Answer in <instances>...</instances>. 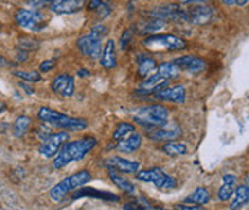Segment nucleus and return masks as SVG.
<instances>
[{"label":"nucleus","instance_id":"obj_1","mask_svg":"<svg viewBox=\"0 0 249 210\" xmlns=\"http://www.w3.org/2000/svg\"><path fill=\"white\" fill-rule=\"evenodd\" d=\"M96 145H98V140L93 136H86L79 140L68 142L66 145H63V147L56 155V158L53 159V167L62 169L72 162L82 160L92 149H95Z\"/></svg>","mask_w":249,"mask_h":210},{"label":"nucleus","instance_id":"obj_2","mask_svg":"<svg viewBox=\"0 0 249 210\" xmlns=\"http://www.w3.org/2000/svg\"><path fill=\"white\" fill-rule=\"evenodd\" d=\"M169 112L163 105H155L141 107L135 114V122L148 129H159L168 126Z\"/></svg>","mask_w":249,"mask_h":210},{"label":"nucleus","instance_id":"obj_3","mask_svg":"<svg viewBox=\"0 0 249 210\" xmlns=\"http://www.w3.org/2000/svg\"><path fill=\"white\" fill-rule=\"evenodd\" d=\"M37 117L43 123H49L56 128L65 129V130H83L88 128V122L85 119L71 117L68 114H63L57 110L50 109V107H40Z\"/></svg>","mask_w":249,"mask_h":210},{"label":"nucleus","instance_id":"obj_4","mask_svg":"<svg viewBox=\"0 0 249 210\" xmlns=\"http://www.w3.org/2000/svg\"><path fill=\"white\" fill-rule=\"evenodd\" d=\"M107 34V27L103 25H96L92 27L90 33L82 36L77 39V48L80 53L86 57L90 59H98L102 56L103 46H102V39Z\"/></svg>","mask_w":249,"mask_h":210},{"label":"nucleus","instance_id":"obj_5","mask_svg":"<svg viewBox=\"0 0 249 210\" xmlns=\"http://www.w3.org/2000/svg\"><path fill=\"white\" fill-rule=\"evenodd\" d=\"M90 179H92L90 172H88V170L76 172V173L68 176L66 179H63L62 182H59L56 186H53V187L50 189V199H52L53 202H62L71 192H73L77 187L86 184Z\"/></svg>","mask_w":249,"mask_h":210},{"label":"nucleus","instance_id":"obj_6","mask_svg":"<svg viewBox=\"0 0 249 210\" xmlns=\"http://www.w3.org/2000/svg\"><path fill=\"white\" fill-rule=\"evenodd\" d=\"M142 45L152 52H158V50L172 52V50H182L186 48V42L175 34H150L145 37Z\"/></svg>","mask_w":249,"mask_h":210},{"label":"nucleus","instance_id":"obj_7","mask_svg":"<svg viewBox=\"0 0 249 210\" xmlns=\"http://www.w3.org/2000/svg\"><path fill=\"white\" fill-rule=\"evenodd\" d=\"M136 179L139 182L153 183L156 189L160 190H172L176 187V180L172 176L166 175L160 167H150L146 170H141L136 173Z\"/></svg>","mask_w":249,"mask_h":210},{"label":"nucleus","instance_id":"obj_8","mask_svg":"<svg viewBox=\"0 0 249 210\" xmlns=\"http://www.w3.org/2000/svg\"><path fill=\"white\" fill-rule=\"evenodd\" d=\"M71 136L68 131H59V133H53L49 134L48 137H45L39 146V153L46 159L56 158V155L60 152V149L63 147V145H66L69 142Z\"/></svg>","mask_w":249,"mask_h":210},{"label":"nucleus","instance_id":"obj_9","mask_svg":"<svg viewBox=\"0 0 249 210\" xmlns=\"http://www.w3.org/2000/svg\"><path fill=\"white\" fill-rule=\"evenodd\" d=\"M15 20L22 29L29 32H40L42 29H45V16L39 12L19 9L15 15Z\"/></svg>","mask_w":249,"mask_h":210},{"label":"nucleus","instance_id":"obj_10","mask_svg":"<svg viewBox=\"0 0 249 210\" xmlns=\"http://www.w3.org/2000/svg\"><path fill=\"white\" fill-rule=\"evenodd\" d=\"M52 90L62 97H71L75 93V79L68 73H62L53 79Z\"/></svg>","mask_w":249,"mask_h":210},{"label":"nucleus","instance_id":"obj_11","mask_svg":"<svg viewBox=\"0 0 249 210\" xmlns=\"http://www.w3.org/2000/svg\"><path fill=\"white\" fill-rule=\"evenodd\" d=\"M174 63L180 69V70H186L192 75H196L205 70L206 67V62L203 59H200L198 56H182L175 59Z\"/></svg>","mask_w":249,"mask_h":210},{"label":"nucleus","instance_id":"obj_12","mask_svg":"<svg viewBox=\"0 0 249 210\" xmlns=\"http://www.w3.org/2000/svg\"><path fill=\"white\" fill-rule=\"evenodd\" d=\"M156 100H163V102H172V103H183L186 99V89L183 84H176L174 87H166L156 95H153Z\"/></svg>","mask_w":249,"mask_h":210},{"label":"nucleus","instance_id":"obj_13","mask_svg":"<svg viewBox=\"0 0 249 210\" xmlns=\"http://www.w3.org/2000/svg\"><path fill=\"white\" fill-rule=\"evenodd\" d=\"M215 17V9L212 6H195L188 12V19L194 25H206Z\"/></svg>","mask_w":249,"mask_h":210},{"label":"nucleus","instance_id":"obj_14","mask_svg":"<svg viewBox=\"0 0 249 210\" xmlns=\"http://www.w3.org/2000/svg\"><path fill=\"white\" fill-rule=\"evenodd\" d=\"M50 10L56 15H71L83 7L82 0H56L50 1Z\"/></svg>","mask_w":249,"mask_h":210},{"label":"nucleus","instance_id":"obj_15","mask_svg":"<svg viewBox=\"0 0 249 210\" xmlns=\"http://www.w3.org/2000/svg\"><path fill=\"white\" fill-rule=\"evenodd\" d=\"M107 167L119 172V173H138L139 169V163L133 162V160H127V159L119 158V156H113L106 162Z\"/></svg>","mask_w":249,"mask_h":210},{"label":"nucleus","instance_id":"obj_16","mask_svg":"<svg viewBox=\"0 0 249 210\" xmlns=\"http://www.w3.org/2000/svg\"><path fill=\"white\" fill-rule=\"evenodd\" d=\"M118 59H116V46L113 40H106L105 46H103V52L100 56V65L103 69L110 70L113 67H116Z\"/></svg>","mask_w":249,"mask_h":210},{"label":"nucleus","instance_id":"obj_17","mask_svg":"<svg viewBox=\"0 0 249 210\" xmlns=\"http://www.w3.org/2000/svg\"><path fill=\"white\" fill-rule=\"evenodd\" d=\"M80 199V197H96V199H102V200H109V202H118L119 196L109 193V192H100L98 189L93 187H85V189H79L76 193H73L72 199Z\"/></svg>","mask_w":249,"mask_h":210},{"label":"nucleus","instance_id":"obj_18","mask_svg":"<svg viewBox=\"0 0 249 210\" xmlns=\"http://www.w3.org/2000/svg\"><path fill=\"white\" fill-rule=\"evenodd\" d=\"M136 63H138V75L141 78H145V79H148L150 73L158 69L156 60L153 57L148 56V54H139Z\"/></svg>","mask_w":249,"mask_h":210},{"label":"nucleus","instance_id":"obj_19","mask_svg":"<svg viewBox=\"0 0 249 210\" xmlns=\"http://www.w3.org/2000/svg\"><path fill=\"white\" fill-rule=\"evenodd\" d=\"M141 145H142V136L135 131L130 136H127L126 139L121 140L116 147L121 153H133L141 147Z\"/></svg>","mask_w":249,"mask_h":210},{"label":"nucleus","instance_id":"obj_20","mask_svg":"<svg viewBox=\"0 0 249 210\" xmlns=\"http://www.w3.org/2000/svg\"><path fill=\"white\" fill-rule=\"evenodd\" d=\"M152 140L156 142H174L175 139H178L180 136V129L175 128V129H165V128H159V129H152L148 133Z\"/></svg>","mask_w":249,"mask_h":210},{"label":"nucleus","instance_id":"obj_21","mask_svg":"<svg viewBox=\"0 0 249 210\" xmlns=\"http://www.w3.org/2000/svg\"><path fill=\"white\" fill-rule=\"evenodd\" d=\"M249 203V187H247L245 184H239L235 189L233 193V199L231 202V210H241L245 205Z\"/></svg>","mask_w":249,"mask_h":210},{"label":"nucleus","instance_id":"obj_22","mask_svg":"<svg viewBox=\"0 0 249 210\" xmlns=\"http://www.w3.org/2000/svg\"><path fill=\"white\" fill-rule=\"evenodd\" d=\"M224 183L221 186L219 192H218V197L221 202H228L233 193H235V189H236V176L233 175H225L224 176Z\"/></svg>","mask_w":249,"mask_h":210},{"label":"nucleus","instance_id":"obj_23","mask_svg":"<svg viewBox=\"0 0 249 210\" xmlns=\"http://www.w3.org/2000/svg\"><path fill=\"white\" fill-rule=\"evenodd\" d=\"M211 200V193L206 187H198L195 189V192H192L185 200V205H194V206H202L206 205Z\"/></svg>","mask_w":249,"mask_h":210},{"label":"nucleus","instance_id":"obj_24","mask_svg":"<svg viewBox=\"0 0 249 210\" xmlns=\"http://www.w3.org/2000/svg\"><path fill=\"white\" fill-rule=\"evenodd\" d=\"M180 69L175 65L174 62H163L158 66V73L165 80L178 79L180 76Z\"/></svg>","mask_w":249,"mask_h":210},{"label":"nucleus","instance_id":"obj_25","mask_svg":"<svg viewBox=\"0 0 249 210\" xmlns=\"http://www.w3.org/2000/svg\"><path fill=\"white\" fill-rule=\"evenodd\" d=\"M109 178H110V180L113 182V184H116L119 189H122L124 193H129V194H135V193H136L133 183L129 182V180H127L126 178H124L121 173H118V172L109 169Z\"/></svg>","mask_w":249,"mask_h":210},{"label":"nucleus","instance_id":"obj_26","mask_svg":"<svg viewBox=\"0 0 249 210\" xmlns=\"http://www.w3.org/2000/svg\"><path fill=\"white\" fill-rule=\"evenodd\" d=\"M162 152L168 156H182L188 152V147L185 143L179 142H168L162 146Z\"/></svg>","mask_w":249,"mask_h":210},{"label":"nucleus","instance_id":"obj_27","mask_svg":"<svg viewBox=\"0 0 249 210\" xmlns=\"http://www.w3.org/2000/svg\"><path fill=\"white\" fill-rule=\"evenodd\" d=\"M30 126H32L30 117H27V116H20V117H18L16 122H15V125H13V133H15V136H16V137L25 136Z\"/></svg>","mask_w":249,"mask_h":210},{"label":"nucleus","instance_id":"obj_28","mask_svg":"<svg viewBox=\"0 0 249 210\" xmlns=\"http://www.w3.org/2000/svg\"><path fill=\"white\" fill-rule=\"evenodd\" d=\"M132 133H135V126L132 123L127 122H122L116 126V129L113 131V139L115 140H124L127 136H130Z\"/></svg>","mask_w":249,"mask_h":210},{"label":"nucleus","instance_id":"obj_29","mask_svg":"<svg viewBox=\"0 0 249 210\" xmlns=\"http://www.w3.org/2000/svg\"><path fill=\"white\" fill-rule=\"evenodd\" d=\"M165 26V22L163 20H159V19H150L149 22L143 26V29L141 30V33L142 34H149V33H155V32H158V30H160L162 27Z\"/></svg>","mask_w":249,"mask_h":210},{"label":"nucleus","instance_id":"obj_30","mask_svg":"<svg viewBox=\"0 0 249 210\" xmlns=\"http://www.w3.org/2000/svg\"><path fill=\"white\" fill-rule=\"evenodd\" d=\"M15 76H18L19 79L26 80V81H32V83H36V81H40L42 76L37 73V72H26V70H16L13 72Z\"/></svg>","mask_w":249,"mask_h":210},{"label":"nucleus","instance_id":"obj_31","mask_svg":"<svg viewBox=\"0 0 249 210\" xmlns=\"http://www.w3.org/2000/svg\"><path fill=\"white\" fill-rule=\"evenodd\" d=\"M19 46L22 48V50L29 52V50H36L39 48V43L35 39H20Z\"/></svg>","mask_w":249,"mask_h":210},{"label":"nucleus","instance_id":"obj_32","mask_svg":"<svg viewBox=\"0 0 249 210\" xmlns=\"http://www.w3.org/2000/svg\"><path fill=\"white\" fill-rule=\"evenodd\" d=\"M132 39H133V32H132L130 29H127L124 34H122V37H121V49H122V50H126V49L129 48Z\"/></svg>","mask_w":249,"mask_h":210},{"label":"nucleus","instance_id":"obj_33","mask_svg":"<svg viewBox=\"0 0 249 210\" xmlns=\"http://www.w3.org/2000/svg\"><path fill=\"white\" fill-rule=\"evenodd\" d=\"M96 12H98V15H99L100 19H106L109 15H110V7L106 4V3H100V6L96 9Z\"/></svg>","mask_w":249,"mask_h":210},{"label":"nucleus","instance_id":"obj_34","mask_svg":"<svg viewBox=\"0 0 249 210\" xmlns=\"http://www.w3.org/2000/svg\"><path fill=\"white\" fill-rule=\"evenodd\" d=\"M54 66H56V62H54L53 59H50V60H45V62H42V63H40V66H39V70L46 73V72L52 70Z\"/></svg>","mask_w":249,"mask_h":210},{"label":"nucleus","instance_id":"obj_35","mask_svg":"<svg viewBox=\"0 0 249 210\" xmlns=\"http://www.w3.org/2000/svg\"><path fill=\"white\" fill-rule=\"evenodd\" d=\"M175 209H176V210H206V209H203L202 206L185 205V203H182V205H176V206H175Z\"/></svg>","mask_w":249,"mask_h":210},{"label":"nucleus","instance_id":"obj_36","mask_svg":"<svg viewBox=\"0 0 249 210\" xmlns=\"http://www.w3.org/2000/svg\"><path fill=\"white\" fill-rule=\"evenodd\" d=\"M224 4H238V6H245V4H248V0H224L222 1Z\"/></svg>","mask_w":249,"mask_h":210},{"label":"nucleus","instance_id":"obj_37","mask_svg":"<svg viewBox=\"0 0 249 210\" xmlns=\"http://www.w3.org/2000/svg\"><path fill=\"white\" fill-rule=\"evenodd\" d=\"M124 210H143L138 203H124Z\"/></svg>","mask_w":249,"mask_h":210},{"label":"nucleus","instance_id":"obj_38","mask_svg":"<svg viewBox=\"0 0 249 210\" xmlns=\"http://www.w3.org/2000/svg\"><path fill=\"white\" fill-rule=\"evenodd\" d=\"M100 3H102V1H99V0H92V1H89V6H88V7L92 9V10H96L100 6Z\"/></svg>","mask_w":249,"mask_h":210},{"label":"nucleus","instance_id":"obj_39","mask_svg":"<svg viewBox=\"0 0 249 210\" xmlns=\"http://www.w3.org/2000/svg\"><path fill=\"white\" fill-rule=\"evenodd\" d=\"M26 59H27V52H25V50H19V52H18V62H25Z\"/></svg>","mask_w":249,"mask_h":210},{"label":"nucleus","instance_id":"obj_40","mask_svg":"<svg viewBox=\"0 0 249 210\" xmlns=\"http://www.w3.org/2000/svg\"><path fill=\"white\" fill-rule=\"evenodd\" d=\"M9 66H12V63L7 59H4L3 56H0V67H9Z\"/></svg>","mask_w":249,"mask_h":210},{"label":"nucleus","instance_id":"obj_41","mask_svg":"<svg viewBox=\"0 0 249 210\" xmlns=\"http://www.w3.org/2000/svg\"><path fill=\"white\" fill-rule=\"evenodd\" d=\"M19 86H20V87H22L23 90H26V93H27V95H32V93L35 92V89L29 87V86H27L26 83H19Z\"/></svg>","mask_w":249,"mask_h":210},{"label":"nucleus","instance_id":"obj_42","mask_svg":"<svg viewBox=\"0 0 249 210\" xmlns=\"http://www.w3.org/2000/svg\"><path fill=\"white\" fill-rule=\"evenodd\" d=\"M90 75V72L89 70H86V69H80V70H77V76H80V78H86V76H89Z\"/></svg>","mask_w":249,"mask_h":210},{"label":"nucleus","instance_id":"obj_43","mask_svg":"<svg viewBox=\"0 0 249 210\" xmlns=\"http://www.w3.org/2000/svg\"><path fill=\"white\" fill-rule=\"evenodd\" d=\"M245 186H247V187H249V173L248 175H247V178H245Z\"/></svg>","mask_w":249,"mask_h":210},{"label":"nucleus","instance_id":"obj_44","mask_svg":"<svg viewBox=\"0 0 249 210\" xmlns=\"http://www.w3.org/2000/svg\"><path fill=\"white\" fill-rule=\"evenodd\" d=\"M155 210H168V209H165V208H162V206H155Z\"/></svg>","mask_w":249,"mask_h":210},{"label":"nucleus","instance_id":"obj_45","mask_svg":"<svg viewBox=\"0 0 249 210\" xmlns=\"http://www.w3.org/2000/svg\"><path fill=\"white\" fill-rule=\"evenodd\" d=\"M3 107H4V105H3V103H0V112L3 110Z\"/></svg>","mask_w":249,"mask_h":210}]
</instances>
